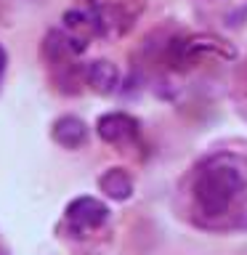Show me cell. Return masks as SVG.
I'll list each match as a JSON object with an SVG mask.
<instances>
[{"instance_id": "5b68a950", "label": "cell", "mask_w": 247, "mask_h": 255, "mask_svg": "<svg viewBox=\"0 0 247 255\" xmlns=\"http://www.w3.org/2000/svg\"><path fill=\"white\" fill-rule=\"evenodd\" d=\"M53 138L67 149H77V146H83L85 138H88V128L80 117H61V120H56V125H53Z\"/></svg>"}, {"instance_id": "8992f818", "label": "cell", "mask_w": 247, "mask_h": 255, "mask_svg": "<svg viewBox=\"0 0 247 255\" xmlns=\"http://www.w3.org/2000/svg\"><path fill=\"white\" fill-rule=\"evenodd\" d=\"M99 186H101L104 194L112 197V199H127L133 194V181L123 167H112V170H107L99 178Z\"/></svg>"}, {"instance_id": "7a4b0ae2", "label": "cell", "mask_w": 247, "mask_h": 255, "mask_svg": "<svg viewBox=\"0 0 247 255\" xmlns=\"http://www.w3.org/2000/svg\"><path fill=\"white\" fill-rule=\"evenodd\" d=\"M107 218H109V207L96 197H77L67 205V221L77 231L99 229Z\"/></svg>"}, {"instance_id": "3957f363", "label": "cell", "mask_w": 247, "mask_h": 255, "mask_svg": "<svg viewBox=\"0 0 247 255\" xmlns=\"http://www.w3.org/2000/svg\"><path fill=\"white\" fill-rule=\"evenodd\" d=\"M96 130H99V135L107 143H125V141L135 138L138 123H135L130 115H123V112H109V115L99 117Z\"/></svg>"}, {"instance_id": "6da1fadb", "label": "cell", "mask_w": 247, "mask_h": 255, "mask_svg": "<svg viewBox=\"0 0 247 255\" xmlns=\"http://www.w3.org/2000/svg\"><path fill=\"white\" fill-rule=\"evenodd\" d=\"M247 186V165L234 154L213 157L194 181V199L205 215H223Z\"/></svg>"}, {"instance_id": "52a82bcc", "label": "cell", "mask_w": 247, "mask_h": 255, "mask_svg": "<svg viewBox=\"0 0 247 255\" xmlns=\"http://www.w3.org/2000/svg\"><path fill=\"white\" fill-rule=\"evenodd\" d=\"M3 72H5V51L0 48V77H3Z\"/></svg>"}, {"instance_id": "277c9868", "label": "cell", "mask_w": 247, "mask_h": 255, "mask_svg": "<svg viewBox=\"0 0 247 255\" xmlns=\"http://www.w3.org/2000/svg\"><path fill=\"white\" fill-rule=\"evenodd\" d=\"M85 80H88V85H91L93 91L112 93L117 88V83H120V72H117V67L112 61L101 59V61H91V64H88Z\"/></svg>"}]
</instances>
